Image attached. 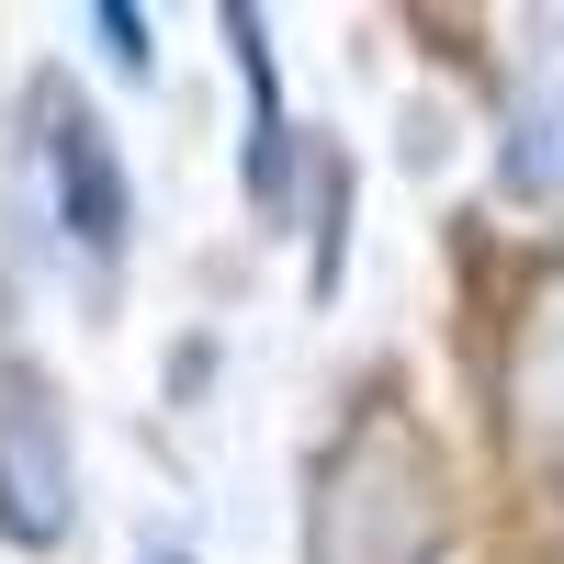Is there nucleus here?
Masks as SVG:
<instances>
[{
    "mask_svg": "<svg viewBox=\"0 0 564 564\" xmlns=\"http://www.w3.org/2000/svg\"><path fill=\"white\" fill-rule=\"evenodd\" d=\"M135 564H193V553H181V542H159V553H135Z\"/></svg>",
    "mask_w": 564,
    "mask_h": 564,
    "instance_id": "7",
    "label": "nucleus"
},
{
    "mask_svg": "<svg viewBox=\"0 0 564 564\" xmlns=\"http://www.w3.org/2000/svg\"><path fill=\"white\" fill-rule=\"evenodd\" d=\"M68 520H79L68 417H57V395H45L34 372H12V417H0V531H12V553H57Z\"/></svg>",
    "mask_w": 564,
    "mask_h": 564,
    "instance_id": "3",
    "label": "nucleus"
},
{
    "mask_svg": "<svg viewBox=\"0 0 564 564\" xmlns=\"http://www.w3.org/2000/svg\"><path fill=\"white\" fill-rule=\"evenodd\" d=\"M23 113H34V148H45V215L68 226V249L90 260V271H113V249H124V226H135V193H124V159H113V135H102V113L79 102V90L45 68L34 90H23Z\"/></svg>",
    "mask_w": 564,
    "mask_h": 564,
    "instance_id": "2",
    "label": "nucleus"
},
{
    "mask_svg": "<svg viewBox=\"0 0 564 564\" xmlns=\"http://www.w3.org/2000/svg\"><path fill=\"white\" fill-rule=\"evenodd\" d=\"M497 181H508V193H564V90H531V102L508 113Z\"/></svg>",
    "mask_w": 564,
    "mask_h": 564,
    "instance_id": "5",
    "label": "nucleus"
},
{
    "mask_svg": "<svg viewBox=\"0 0 564 564\" xmlns=\"http://www.w3.org/2000/svg\"><path fill=\"white\" fill-rule=\"evenodd\" d=\"M452 531L441 463L406 417H350L305 497V564H430Z\"/></svg>",
    "mask_w": 564,
    "mask_h": 564,
    "instance_id": "1",
    "label": "nucleus"
},
{
    "mask_svg": "<svg viewBox=\"0 0 564 564\" xmlns=\"http://www.w3.org/2000/svg\"><path fill=\"white\" fill-rule=\"evenodd\" d=\"M508 406H520V430H564V271L531 294L520 339H508Z\"/></svg>",
    "mask_w": 564,
    "mask_h": 564,
    "instance_id": "4",
    "label": "nucleus"
},
{
    "mask_svg": "<svg viewBox=\"0 0 564 564\" xmlns=\"http://www.w3.org/2000/svg\"><path fill=\"white\" fill-rule=\"evenodd\" d=\"M90 34L113 45V68H135V79H148V12H124V0H102V12H90Z\"/></svg>",
    "mask_w": 564,
    "mask_h": 564,
    "instance_id": "6",
    "label": "nucleus"
}]
</instances>
